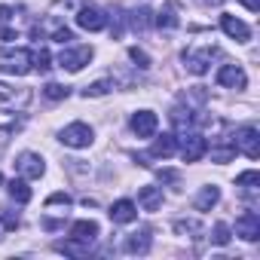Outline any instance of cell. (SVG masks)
<instances>
[{
    "instance_id": "6da1fadb",
    "label": "cell",
    "mask_w": 260,
    "mask_h": 260,
    "mask_svg": "<svg viewBox=\"0 0 260 260\" xmlns=\"http://www.w3.org/2000/svg\"><path fill=\"white\" fill-rule=\"evenodd\" d=\"M0 71L10 77H25L34 71V52L31 49H4L0 52Z\"/></svg>"
},
{
    "instance_id": "7a4b0ae2",
    "label": "cell",
    "mask_w": 260,
    "mask_h": 260,
    "mask_svg": "<svg viewBox=\"0 0 260 260\" xmlns=\"http://www.w3.org/2000/svg\"><path fill=\"white\" fill-rule=\"evenodd\" d=\"M61 144L64 147H74V150H83V147H89L92 144V138H95V132H92V125H86V122H71V125H64L61 128Z\"/></svg>"
},
{
    "instance_id": "3957f363",
    "label": "cell",
    "mask_w": 260,
    "mask_h": 260,
    "mask_svg": "<svg viewBox=\"0 0 260 260\" xmlns=\"http://www.w3.org/2000/svg\"><path fill=\"white\" fill-rule=\"evenodd\" d=\"M178 141H181V159L184 162H199L208 153V141L202 135H196V132H184Z\"/></svg>"
},
{
    "instance_id": "277c9868",
    "label": "cell",
    "mask_w": 260,
    "mask_h": 260,
    "mask_svg": "<svg viewBox=\"0 0 260 260\" xmlns=\"http://www.w3.org/2000/svg\"><path fill=\"white\" fill-rule=\"evenodd\" d=\"M16 172H19L25 181H37V178L46 175V162H43L40 153L25 150V153H19V159H16Z\"/></svg>"
},
{
    "instance_id": "5b68a950",
    "label": "cell",
    "mask_w": 260,
    "mask_h": 260,
    "mask_svg": "<svg viewBox=\"0 0 260 260\" xmlns=\"http://www.w3.org/2000/svg\"><path fill=\"white\" fill-rule=\"evenodd\" d=\"M236 150L245 153L248 159H257L260 156V132L254 125H242L236 132Z\"/></svg>"
},
{
    "instance_id": "8992f818",
    "label": "cell",
    "mask_w": 260,
    "mask_h": 260,
    "mask_svg": "<svg viewBox=\"0 0 260 260\" xmlns=\"http://www.w3.org/2000/svg\"><path fill=\"white\" fill-rule=\"evenodd\" d=\"M92 46H77V49H64L61 55H58V64L64 68V71H71V74H77V71H83L89 61H92Z\"/></svg>"
},
{
    "instance_id": "52a82bcc",
    "label": "cell",
    "mask_w": 260,
    "mask_h": 260,
    "mask_svg": "<svg viewBox=\"0 0 260 260\" xmlns=\"http://www.w3.org/2000/svg\"><path fill=\"white\" fill-rule=\"evenodd\" d=\"M156 128H159V119H156L153 110H138V113H132V132H135L138 138H153Z\"/></svg>"
},
{
    "instance_id": "ba28073f",
    "label": "cell",
    "mask_w": 260,
    "mask_h": 260,
    "mask_svg": "<svg viewBox=\"0 0 260 260\" xmlns=\"http://www.w3.org/2000/svg\"><path fill=\"white\" fill-rule=\"evenodd\" d=\"M77 25L83 28V31H104L107 28V16H104V10H98V7H83L80 13H77Z\"/></svg>"
},
{
    "instance_id": "9c48e42d",
    "label": "cell",
    "mask_w": 260,
    "mask_h": 260,
    "mask_svg": "<svg viewBox=\"0 0 260 260\" xmlns=\"http://www.w3.org/2000/svg\"><path fill=\"white\" fill-rule=\"evenodd\" d=\"M220 28H223V34H226L230 40H236V43H245V40H251V28H248L242 19L230 16V13H223V16H220Z\"/></svg>"
},
{
    "instance_id": "30bf717a",
    "label": "cell",
    "mask_w": 260,
    "mask_h": 260,
    "mask_svg": "<svg viewBox=\"0 0 260 260\" xmlns=\"http://www.w3.org/2000/svg\"><path fill=\"white\" fill-rule=\"evenodd\" d=\"M217 83L226 86V89H245L248 86V77H245V71L239 64H223L217 71Z\"/></svg>"
},
{
    "instance_id": "8fae6325",
    "label": "cell",
    "mask_w": 260,
    "mask_h": 260,
    "mask_svg": "<svg viewBox=\"0 0 260 260\" xmlns=\"http://www.w3.org/2000/svg\"><path fill=\"white\" fill-rule=\"evenodd\" d=\"M236 236H242L245 242H257L260 239V217L254 211H245L239 220H236Z\"/></svg>"
},
{
    "instance_id": "7c38bea8",
    "label": "cell",
    "mask_w": 260,
    "mask_h": 260,
    "mask_svg": "<svg viewBox=\"0 0 260 260\" xmlns=\"http://www.w3.org/2000/svg\"><path fill=\"white\" fill-rule=\"evenodd\" d=\"M110 220L113 223H132L135 217H138V205L132 202V199H119V202H113L110 205Z\"/></svg>"
},
{
    "instance_id": "4fadbf2b",
    "label": "cell",
    "mask_w": 260,
    "mask_h": 260,
    "mask_svg": "<svg viewBox=\"0 0 260 260\" xmlns=\"http://www.w3.org/2000/svg\"><path fill=\"white\" fill-rule=\"evenodd\" d=\"M28 101H31V92H28V89L16 92L13 86H4V83H0V107H10V110H16V107H25Z\"/></svg>"
},
{
    "instance_id": "5bb4252c",
    "label": "cell",
    "mask_w": 260,
    "mask_h": 260,
    "mask_svg": "<svg viewBox=\"0 0 260 260\" xmlns=\"http://www.w3.org/2000/svg\"><path fill=\"white\" fill-rule=\"evenodd\" d=\"M162 199H166V196H162V187H150V184H147V187L138 190V205H141L144 211L162 208Z\"/></svg>"
},
{
    "instance_id": "9a60e30c",
    "label": "cell",
    "mask_w": 260,
    "mask_h": 260,
    "mask_svg": "<svg viewBox=\"0 0 260 260\" xmlns=\"http://www.w3.org/2000/svg\"><path fill=\"white\" fill-rule=\"evenodd\" d=\"M214 49H202V52H184V64L190 74H205L208 71V61H211Z\"/></svg>"
},
{
    "instance_id": "2e32d148",
    "label": "cell",
    "mask_w": 260,
    "mask_h": 260,
    "mask_svg": "<svg viewBox=\"0 0 260 260\" xmlns=\"http://www.w3.org/2000/svg\"><path fill=\"white\" fill-rule=\"evenodd\" d=\"M71 239L92 245V242L98 239V223H95V220H77V223L71 226Z\"/></svg>"
},
{
    "instance_id": "e0dca14e",
    "label": "cell",
    "mask_w": 260,
    "mask_h": 260,
    "mask_svg": "<svg viewBox=\"0 0 260 260\" xmlns=\"http://www.w3.org/2000/svg\"><path fill=\"white\" fill-rule=\"evenodd\" d=\"M150 230H138V233H132V236H128L125 239V251L128 254H147L150 251Z\"/></svg>"
},
{
    "instance_id": "ac0fdd59",
    "label": "cell",
    "mask_w": 260,
    "mask_h": 260,
    "mask_svg": "<svg viewBox=\"0 0 260 260\" xmlns=\"http://www.w3.org/2000/svg\"><path fill=\"white\" fill-rule=\"evenodd\" d=\"M175 150H178V138H175V135H162V138H156V141H153L150 156H156V159H169Z\"/></svg>"
},
{
    "instance_id": "d6986e66",
    "label": "cell",
    "mask_w": 260,
    "mask_h": 260,
    "mask_svg": "<svg viewBox=\"0 0 260 260\" xmlns=\"http://www.w3.org/2000/svg\"><path fill=\"white\" fill-rule=\"evenodd\" d=\"M217 199H220V190H217V187H202L193 205H196V211H208V208L217 205Z\"/></svg>"
},
{
    "instance_id": "ffe728a7",
    "label": "cell",
    "mask_w": 260,
    "mask_h": 260,
    "mask_svg": "<svg viewBox=\"0 0 260 260\" xmlns=\"http://www.w3.org/2000/svg\"><path fill=\"white\" fill-rule=\"evenodd\" d=\"M7 187H10V196H13L16 202H31V187H28L25 178H13Z\"/></svg>"
},
{
    "instance_id": "44dd1931",
    "label": "cell",
    "mask_w": 260,
    "mask_h": 260,
    "mask_svg": "<svg viewBox=\"0 0 260 260\" xmlns=\"http://www.w3.org/2000/svg\"><path fill=\"white\" fill-rule=\"evenodd\" d=\"M55 251L71 254V257H86L89 254V245L86 242H77V239H68V242H55Z\"/></svg>"
},
{
    "instance_id": "7402d4cb",
    "label": "cell",
    "mask_w": 260,
    "mask_h": 260,
    "mask_svg": "<svg viewBox=\"0 0 260 260\" xmlns=\"http://www.w3.org/2000/svg\"><path fill=\"white\" fill-rule=\"evenodd\" d=\"M153 22H156L159 28H178V16H175V4H169L166 10H159Z\"/></svg>"
},
{
    "instance_id": "603a6c76",
    "label": "cell",
    "mask_w": 260,
    "mask_h": 260,
    "mask_svg": "<svg viewBox=\"0 0 260 260\" xmlns=\"http://www.w3.org/2000/svg\"><path fill=\"white\" fill-rule=\"evenodd\" d=\"M110 89H113V83H110V80H98V83L86 86V89H83V95H86V98H101V95H107Z\"/></svg>"
},
{
    "instance_id": "cb8c5ba5",
    "label": "cell",
    "mask_w": 260,
    "mask_h": 260,
    "mask_svg": "<svg viewBox=\"0 0 260 260\" xmlns=\"http://www.w3.org/2000/svg\"><path fill=\"white\" fill-rule=\"evenodd\" d=\"M236 187H245V190H254V187H260V172H242L239 178H236Z\"/></svg>"
},
{
    "instance_id": "d4e9b609",
    "label": "cell",
    "mask_w": 260,
    "mask_h": 260,
    "mask_svg": "<svg viewBox=\"0 0 260 260\" xmlns=\"http://www.w3.org/2000/svg\"><path fill=\"white\" fill-rule=\"evenodd\" d=\"M230 239H233V233H230V223H214V236H211V242L214 245H230Z\"/></svg>"
},
{
    "instance_id": "484cf974",
    "label": "cell",
    "mask_w": 260,
    "mask_h": 260,
    "mask_svg": "<svg viewBox=\"0 0 260 260\" xmlns=\"http://www.w3.org/2000/svg\"><path fill=\"white\" fill-rule=\"evenodd\" d=\"M68 86H61V83H46V89H43V95L46 98H52V101H61V98H68Z\"/></svg>"
},
{
    "instance_id": "4316f807",
    "label": "cell",
    "mask_w": 260,
    "mask_h": 260,
    "mask_svg": "<svg viewBox=\"0 0 260 260\" xmlns=\"http://www.w3.org/2000/svg\"><path fill=\"white\" fill-rule=\"evenodd\" d=\"M0 223H4V230H19V214L0 208Z\"/></svg>"
},
{
    "instance_id": "83f0119b",
    "label": "cell",
    "mask_w": 260,
    "mask_h": 260,
    "mask_svg": "<svg viewBox=\"0 0 260 260\" xmlns=\"http://www.w3.org/2000/svg\"><path fill=\"white\" fill-rule=\"evenodd\" d=\"M49 61H52V58H49V52H46V49H37V52H34V68H37L40 74H43V71H49Z\"/></svg>"
},
{
    "instance_id": "f1b7e54d",
    "label": "cell",
    "mask_w": 260,
    "mask_h": 260,
    "mask_svg": "<svg viewBox=\"0 0 260 260\" xmlns=\"http://www.w3.org/2000/svg\"><path fill=\"white\" fill-rule=\"evenodd\" d=\"M128 55H132V61H138V68H150L147 52H141V49H128Z\"/></svg>"
},
{
    "instance_id": "f546056e",
    "label": "cell",
    "mask_w": 260,
    "mask_h": 260,
    "mask_svg": "<svg viewBox=\"0 0 260 260\" xmlns=\"http://www.w3.org/2000/svg\"><path fill=\"white\" fill-rule=\"evenodd\" d=\"M46 205H64V208H68V205H71V196H68V193H52V196L46 199Z\"/></svg>"
},
{
    "instance_id": "4dcf8cb0",
    "label": "cell",
    "mask_w": 260,
    "mask_h": 260,
    "mask_svg": "<svg viewBox=\"0 0 260 260\" xmlns=\"http://www.w3.org/2000/svg\"><path fill=\"white\" fill-rule=\"evenodd\" d=\"M52 40L68 43V40H74V34H71V28H55V31H52Z\"/></svg>"
},
{
    "instance_id": "1f68e13d",
    "label": "cell",
    "mask_w": 260,
    "mask_h": 260,
    "mask_svg": "<svg viewBox=\"0 0 260 260\" xmlns=\"http://www.w3.org/2000/svg\"><path fill=\"white\" fill-rule=\"evenodd\" d=\"M0 40H19V34L13 28H0Z\"/></svg>"
},
{
    "instance_id": "d6a6232c",
    "label": "cell",
    "mask_w": 260,
    "mask_h": 260,
    "mask_svg": "<svg viewBox=\"0 0 260 260\" xmlns=\"http://www.w3.org/2000/svg\"><path fill=\"white\" fill-rule=\"evenodd\" d=\"M239 4H242L245 10H251V13H257V10H260V0H239Z\"/></svg>"
},
{
    "instance_id": "836d02e7",
    "label": "cell",
    "mask_w": 260,
    "mask_h": 260,
    "mask_svg": "<svg viewBox=\"0 0 260 260\" xmlns=\"http://www.w3.org/2000/svg\"><path fill=\"white\" fill-rule=\"evenodd\" d=\"M10 16H13V10H10V7H0V25L10 22Z\"/></svg>"
},
{
    "instance_id": "e575fe53",
    "label": "cell",
    "mask_w": 260,
    "mask_h": 260,
    "mask_svg": "<svg viewBox=\"0 0 260 260\" xmlns=\"http://www.w3.org/2000/svg\"><path fill=\"white\" fill-rule=\"evenodd\" d=\"M0 184H4V175H0Z\"/></svg>"
},
{
    "instance_id": "d590c367",
    "label": "cell",
    "mask_w": 260,
    "mask_h": 260,
    "mask_svg": "<svg viewBox=\"0 0 260 260\" xmlns=\"http://www.w3.org/2000/svg\"><path fill=\"white\" fill-rule=\"evenodd\" d=\"M0 230H4V223H0Z\"/></svg>"
}]
</instances>
